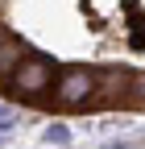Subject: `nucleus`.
Returning a JSON list of instances; mask_svg holds the SVG:
<instances>
[{
	"mask_svg": "<svg viewBox=\"0 0 145 149\" xmlns=\"http://www.w3.org/2000/svg\"><path fill=\"white\" fill-rule=\"evenodd\" d=\"M96 87H100V74L96 70L66 66L58 79H54V100H58V108H83V104H91Z\"/></svg>",
	"mask_w": 145,
	"mask_h": 149,
	"instance_id": "1",
	"label": "nucleus"
},
{
	"mask_svg": "<svg viewBox=\"0 0 145 149\" xmlns=\"http://www.w3.org/2000/svg\"><path fill=\"white\" fill-rule=\"evenodd\" d=\"M8 83H13V91L21 100H42L46 91L54 87V62H46V58H21V66H17L13 74H8Z\"/></svg>",
	"mask_w": 145,
	"mask_h": 149,
	"instance_id": "2",
	"label": "nucleus"
},
{
	"mask_svg": "<svg viewBox=\"0 0 145 149\" xmlns=\"http://www.w3.org/2000/svg\"><path fill=\"white\" fill-rule=\"evenodd\" d=\"M25 58V46H21V37H13V33H0V79H8V74L21 66Z\"/></svg>",
	"mask_w": 145,
	"mask_h": 149,
	"instance_id": "3",
	"label": "nucleus"
},
{
	"mask_svg": "<svg viewBox=\"0 0 145 149\" xmlns=\"http://www.w3.org/2000/svg\"><path fill=\"white\" fill-rule=\"evenodd\" d=\"M46 141H50V145H66V141H70V133H66L62 124H50V128H46Z\"/></svg>",
	"mask_w": 145,
	"mask_h": 149,
	"instance_id": "4",
	"label": "nucleus"
},
{
	"mask_svg": "<svg viewBox=\"0 0 145 149\" xmlns=\"http://www.w3.org/2000/svg\"><path fill=\"white\" fill-rule=\"evenodd\" d=\"M129 83H133V91H129L133 104H145V74H137V79H129Z\"/></svg>",
	"mask_w": 145,
	"mask_h": 149,
	"instance_id": "5",
	"label": "nucleus"
},
{
	"mask_svg": "<svg viewBox=\"0 0 145 149\" xmlns=\"http://www.w3.org/2000/svg\"><path fill=\"white\" fill-rule=\"evenodd\" d=\"M13 124H17V112L13 108H0V133H8Z\"/></svg>",
	"mask_w": 145,
	"mask_h": 149,
	"instance_id": "6",
	"label": "nucleus"
},
{
	"mask_svg": "<svg viewBox=\"0 0 145 149\" xmlns=\"http://www.w3.org/2000/svg\"><path fill=\"white\" fill-rule=\"evenodd\" d=\"M104 149H129V145H104Z\"/></svg>",
	"mask_w": 145,
	"mask_h": 149,
	"instance_id": "7",
	"label": "nucleus"
},
{
	"mask_svg": "<svg viewBox=\"0 0 145 149\" xmlns=\"http://www.w3.org/2000/svg\"><path fill=\"white\" fill-rule=\"evenodd\" d=\"M0 141H4V133H0Z\"/></svg>",
	"mask_w": 145,
	"mask_h": 149,
	"instance_id": "8",
	"label": "nucleus"
}]
</instances>
